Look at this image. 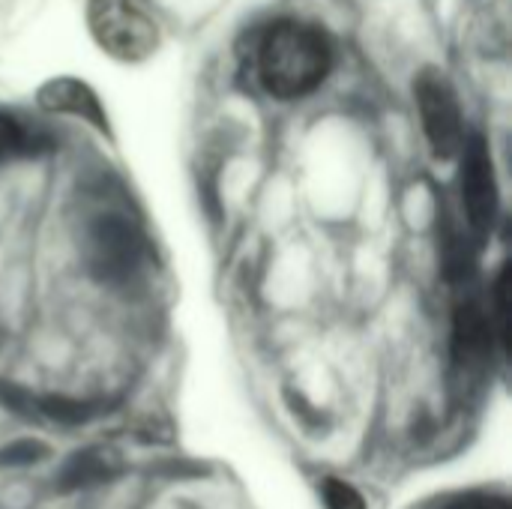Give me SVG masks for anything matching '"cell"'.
Listing matches in <instances>:
<instances>
[{
	"instance_id": "1",
	"label": "cell",
	"mask_w": 512,
	"mask_h": 509,
	"mask_svg": "<svg viewBox=\"0 0 512 509\" xmlns=\"http://www.w3.org/2000/svg\"><path fill=\"white\" fill-rule=\"evenodd\" d=\"M252 66L255 78L273 99L294 102L327 81L333 69V45L321 27L285 18L258 36Z\"/></svg>"
},
{
	"instance_id": "2",
	"label": "cell",
	"mask_w": 512,
	"mask_h": 509,
	"mask_svg": "<svg viewBox=\"0 0 512 509\" xmlns=\"http://www.w3.org/2000/svg\"><path fill=\"white\" fill-rule=\"evenodd\" d=\"M84 261L99 282L126 285L147 270L150 246L141 225L123 210H99L84 228Z\"/></svg>"
},
{
	"instance_id": "3",
	"label": "cell",
	"mask_w": 512,
	"mask_h": 509,
	"mask_svg": "<svg viewBox=\"0 0 512 509\" xmlns=\"http://www.w3.org/2000/svg\"><path fill=\"white\" fill-rule=\"evenodd\" d=\"M87 30L93 42L120 63H144L159 51V24L135 0H87Z\"/></svg>"
},
{
	"instance_id": "4",
	"label": "cell",
	"mask_w": 512,
	"mask_h": 509,
	"mask_svg": "<svg viewBox=\"0 0 512 509\" xmlns=\"http://www.w3.org/2000/svg\"><path fill=\"white\" fill-rule=\"evenodd\" d=\"M414 102L423 120V132L426 141L435 153V159L450 162L459 156L462 144H465V117H462V105L456 96V87L450 84L444 69H423L414 78Z\"/></svg>"
},
{
	"instance_id": "5",
	"label": "cell",
	"mask_w": 512,
	"mask_h": 509,
	"mask_svg": "<svg viewBox=\"0 0 512 509\" xmlns=\"http://www.w3.org/2000/svg\"><path fill=\"white\" fill-rule=\"evenodd\" d=\"M459 192H462V210L477 237H486L498 219L501 210V192L495 177V159L489 150V141L483 132H468L465 144L459 150Z\"/></svg>"
},
{
	"instance_id": "6",
	"label": "cell",
	"mask_w": 512,
	"mask_h": 509,
	"mask_svg": "<svg viewBox=\"0 0 512 509\" xmlns=\"http://www.w3.org/2000/svg\"><path fill=\"white\" fill-rule=\"evenodd\" d=\"M36 102L42 111L48 114H63V117H75L87 126H93L99 135L111 138V123H108V111L99 99V93L72 75H60V78H48L39 90H36Z\"/></svg>"
},
{
	"instance_id": "7",
	"label": "cell",
	"mask_w": 512,
	"mask_h": 509,
	"mask_svg": "<svg viewBox=\"0 0 512 509\" xmlns=\"http://www.w3.org/2000/svg\"><path fill=\"white\" fill-rule=\"evenodd\" d=\"M39 147H45V141L36 132H30L18 117L0 111V165L33 156Z\"/></svg>"
},
{
	"instance_id": "8",
	"label": "cell",
	"mask_w": 512,
	"mask_h": 509,
	"mask_svg": "<svg viewBox=\"0 0 512 509\" xmlns=\"http://www.w3.org/2000/svg\"><path fill=\"white\" fill-rule=\"evenodd\" d=\"M321 501H324V509H366L363 495L351 483L336 480V477H327L321 483Z\"/></svg>"
},
{
	"instance_id": "9",
	"label": "cell",
	"mask_w": 512,
	"mask_h": 509,
	"mask_svg": "<svg viewBox=\"0 0 512 509\" xmlns=\"http://www.w3.org/2000/svg\"><path fill=\"white\" fill-rule=\"evenodd\" d=\"M69 474V483L72 486H81L87 480H102L108 474V456L105 453H84V456H75V462L66 468Z\"/></svg>"
},
{
	"instance_id": "10",
	"label": "cell",
	"mask_w": 512,
	"mask_h": 509,
	"mask_svg": "<svg viewBox=\"0 0 512 509\" xmlns=\"http://www.w3.org/2000/svg\"><path fill=\"white\" fill-rule=\"evenodd\" d=\"M441 509H510L507 498L501 495H459L453 501H447Z\"/></svg>"
}]
</instances>
